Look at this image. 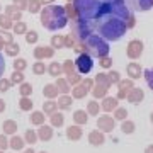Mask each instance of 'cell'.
Masks as SVG:
<instances>
[{
	"label": "cell",
	"mask_w": 153,
	"mask_h": 153,
	"mask_svg": "<svg viewBox=\"0 0 153 153\" xmlns=\"http://www.w3.org/2000/svg\"><path fill=\"white\" fill-rule=\"evenodd\" d=\"M66 22H68V16H66V10L63 7L51 5V7H44L41 10V24L49 31L65 27Z\"/></svg>",
	"instance_id": "cell-1"
},
{
	"label": "cell",
	"mask_w": 153,
	"mask_h": 153,
	"mask_svg": "<svg viewBox=\"0 0 153 153\" xmlns=\"http://www.w3.org/2000/svg\"><path fill=\"white\" fill-rule=\"evenodd\" d=\"M126 31V24L121 21L119 17H102L100 21H99V33L102 34V38L105 39H119Z\"/></svg>",
	"instance_id": "cell-2"
},
{
	"label": "cell",
	"mask_w": 153,
	"mask_h": 153,
	"mask_svg": "<svg viewBox=\"0 0 153 153\" xmlns=\"http://www.w3.org/2000/svg\"><path fill=\"white\" fill-rule=\"evenodd\" d=\"M73 7H75V10L78 12V16L82 17V19L92 21L94 17L99 16L100 4H99V0H75Z\"/></svg>",
	"instance_id": "cell-3"
},
{
	"label": "cell",
	"mask_w": 153,
	"mask_h": 153,
	"mask_svg": "<svg viewBox=\"0 0 153 153\" xmlns=\"http://www.w3.org/2000/svg\"><path fill=\"white\" fill-rule=\"evenodd\" d=\"M85 48L90 55L94 56H99V58H105L107 53H109V46L105 43L102 38H99V36H94L90 34L87 39H85Z\"/></svg>",
	"instance_id": "cell-4"
},
{
	"label": "cell",
	"mask_w": 153,
	"mask_h": 153,
	"mask_svg": "<svg viewBox=\"0 0 153 153\" xmlns=\"http://www.w3.org/2000/svg\"><path fill=\"white\" fill-rule=\"evenodd\" d=\"M92 65H94V61H92V58H90V55H85V53L80 55L75 61V66L78 68L80 73H88V71L92 70Z\"/></svg>",
	"instance_id": "cell-5"
},
{
	"label": "cell",
	"mask_w": 153,
	"mask_h": 153,
	"mask_svg": "<svg viewBox=\"0 0 153 153\" xmlns=\"http://www.w3.org/2000/svg\"><path fill=\"white\" fill-rule=\"evenodd\" d=\"M90 31H92V24H90V21H80L78 24H76V27H75V34L80 39H83V41L90 36Z\"/></svg>",
	"instance_id": "cell-6"
},
{
	"label": "cell",
	"mask_w": 153,
	"mask_h": 153,
	"mask_svg": "<svg viewBox=\"0 0 153 153\" xmlns=\"http://www.w3.org/2000/svg\"><path fill=\"white\" fill-rule=\"evenodd\" d=\"M111 14H116V17H119V19L129 17V12H128V9L124 7V4L121 0H116V2L111 4Z\"/></svg>",
	"instance_id": "cell-7"
},
{
	"label": "cell",
	"mask_w": 153,
	"mask_h": 153,
	"mask_svg": "<svg viewBox=\"0 0 153 153\" xmlns=\"http://www.w3.org/2000/svg\"><path fill=\"white\" fill-rule=\"evenodd\" d=\"M55 53V49L51 48V46H39V48L34 49V56H36V60H44V58H51Z\"/></svg>",
	"instance_id": "cell-8"
},
{
	"label": "cell",
	"mask_w": 153,
	"mask_h": 153,
	"mask_svg": "<svg viewBox=\"0 0 153 153\" xmlns=\"http://www.w3.org/2000/svg\"><path fill=\"white\" fill-rule=\"evenodd\" d=\"M5 16L10 19V21H17V22H21V17H22V12L17 9L16 5H9L5 7Z\"/></svg>",
	"instance_id": "cell-9"
},
{
	"label": "cell",
	"mask_w": 153,
	"mask_h": 153,
	"mask_svg": "<svg viewBox=\"0 0 153 153\" xmlns=\"http://www.w3.org/2000/svg\"><path fill=\"white\" fill-rule=\"evenodd\" d=\"M0 43L4 44V46H9V44L14 43V36H12L9 31H4V29H0Z\"/></svg>",
	"instance_id": "cell-10"
},
{
	"label": "cell",
	"mask_w": 153,
	"mask_h": 153,
	"mask_svg": "<svg viewBox=\"0 0 153 153\" xmlns=\"http://www.w3.org/2000/svg\"><path fill=\"white\" fill-rule=\"evenodd\" d=\"M43 94L46 95V97L53 99V97H56V95H58V88H56V85H53V83H48V85L44 87Z\"/></svg>",
	"instance_id": "cell-11"
},
{
	"label": "cell",
	"mask_w": 153,
	"mask_h": 153,
	"mask_svg": "<svg viewBox=\"0 0 153 153\" xmlns=\"http://www.w3.org/2000/svg\"><path fill=\"white\" fill-rule=\"evenodd\" d=\"M48 71H49V75L58 76V75H61V73H63V66H61L60 63H56V61H53V63L49 65Z\"/></svg>",
	"instance_id": "cell-12"
},
{
	"label": "cell",
	"mask_w": 153,
	"mask_h": 153,
	"mask_svg": "<svg viewBox=\"0 0 153 153\" xmlns=\"http://www.w3.org/2000/svg\"><path fill=\"white\" fill-rule=\"evenodd\" d=\"M0 27L4 29V31H7V29L14 27V24H12V21L9 19V17L5 16V14H0Z\"/></svg>",
	"instance_id": "cell-13"
},
{
	"label": "cell",
	"mask_w": 153,
	"mask_h": 153,
	"mask_svg": "<svg viewBox=\"0 0 153 153\" xmlns=\"http://www.w3.org/2000/svg\"><path fill=\"white\" fill-rule=\"evenodd\" d=\"M138 10H148L153 5V0H134Z\"/></svg>",
	"instance_id": "cell-14"
},
{
	"label": "cell",
	"mask_w": 153,
	"mask_h": 153,
	"mask_svg": "<svg viewBox=\"0 0 153 153\" xmlns=\"http://www.w3.org/2000/svg\"><path fill=\"white\" fill-rule=\"evenodd\" d=\"M56 88H58L61 94H66L70 90V85H68V82H66L65 78H58V80H56Z\"/></svg>",
	"instance_id": "cell-15"
},
{
	"label": "cell",
	"mask_w": 153,
	"mask_h": 153,
	"mask_svg": "<svg viewBox=\"0 0 153 153\" xmlns=\"http://www.w3.org/2000/svg\"><path fill=\"white\" fill-rule=\"evenodd\" d=\"M51 48H65V38L63 36H53L51 38Z\"/></svg>",
	"instance_id": "cell-16"
},
{
	"label": "cell",
	"mask_w": 153,
	"mask_h": 153,
	"mask_svg": "<svg viewBox=\"0 0 153 153\" xmlns=\"http://www.w3.org/2000/svg\"><path fill=\"white\" fill-rule=\"evenodd\" d=\"M41 5H43V4H41V0H29L27 9L33 12V14H38V12L41 10Z\"/></svg>",
	"instance_id": "cell-17"
},
{
	"label": "cell",
	"mask_w": 153,
	"mask_h": 153,
	"mask_svg": "<svg viewBox=\"0 0 153 153\" xmlns=\"http://www.w3.org/2000/svg\"><path fill=\"white\" fill-rule=\"evenodd\" d=\"M19 51H21V48H19V44H16V43H12V44H9V46H5V53L9 56L19 55Z\"/></svg>",
	"instance_id": "cell-18"
},
{
	"label": "cell",
	"mask_w": 153,
	"mask_h": 153,
	"mask_svg": "<svg viewBox=\"0 0 153 153\" xmlns=\"http://www.w3.org/2000/svg\"><path fill=\"white\" fill-rule=\"evenodd\" d=\"M33 71L36 75H43L44 71H46V65H44V61H36L33 65Z\"/></svg>",
	"instance_id": "cell-19"
},
{
	"label": "cell",
	"mask_w": 153,
	"mask_h": 153,
	"mask_svg": "<svg viewBox=\"0 0 153 153\" xmlns=\"http://www.w3.org/2000/svg\"><path fill=\"white\" fill-rule=\"evenodd\" d=\"M14 33L16 34H26L27 33V26H26V24H24V22H16V24H14Z\"/></svg>",
	"instance_id": "cell-20"
},
{
	"label": "cell",
	"mask_w": 153,
	"mask_h": 153,
	"mask_svg": "<svg viewBox=\"0 0 153 153\" xmlns=\"http://www.w3.org/2000/svg\"><path fill=\"white\" fill-rule=\"evenodd\" d=\"M10 82L12 83H24V75H22V71H14L10 76Z\"/></svg>",
	"instance_id": "cell-21"
},
{
	"label": "cell",
	"mask_w": 153,
	"mask_h": 153,
	"mask_svg": "<svg viewBox=\"0 0 153 153\" xmlns=\"http://www.w3.org/2000/svg\"><path fill=\"white\" fill-rule=\"evenodd\" d=\"M19 90H21V94L22 95H24V97H27V95H31V92H33V87H31V83H21V88H19Z\"/></svg>",
	"instance_id": "cell-22"
},
{
	"label": "cell",
	"mask_w": 153,
	"mask_h": 153,
	"mask_svg": "<svg viewBox=\"0 0 153 153\" xmlns=\"http://www.w3.org/2000/svg\"><path fill=\"white\" fill-rule=\"evenodd\" d=\"M26 66H27V63H26V60H22V58H19V60L14 61V68H16V71L26 70Z\"/></svg>",
	"instance_id": "cell-23"
},
{
	"label": "cell",
	"mask_w": 153,
	"mask_h": 153,
	"mask_svg": "<svg viewBox=\"0 0 153 153\" xmlns=\"http://www.w3.org/2000/svg\"><path fill=\"white\" fill-rule=\"evenodd\" d=\"M26 41H27L29 44H34V43H38V33H36V31H31V33H26Z\"/></svg>",
	"instance_id": "cell-24"
},
{
	"label": "cell",
	"mask_w": 153,
	"mask_h": 153,
	"mask_svg": "<svg viewBox=\"0 0 153 153\" xmlns=\"http://www.w3.org/2000/svg\"><path fill=\"white\" fill-rule=\"evenodd\" d=\"M70 102H71V97H68V95H63V97L58 99V102H56V104L60 105V107H68V105H70Z\"/></svg>",
	"instance_id": "cell-25"
},
{
	"label": "cell",
	"mask_w": 153,
	"mask_h": 153,
	"mask_svg": "<svg viewBox=\"0 0 153 153\" xmlns=\"http://www.w3.org/2000/svg\"><path fill=\"white\" fill-rule=\"evenodd\" d=\"M73 68H75V65H73L70 60H66L65 65H63V71H65L66 75H71V73H75V71H73Z\"/></svg>",
	"instance_id": "cell-26"
},
{
	"label": "cell",
	"mask_w": 153,
	"mask_h": 153,
	"mask_svg": "<svg viewBox=\"0 0 153 153\" xmlns=\"http://www.w3.org/2000/svg\"><path fill=\"white\" fill-rule=\"evenodd\" d=\"M10 80H7V78H0V92H5V90H9V87H10Z\"/></svg>",
	"instance_id": "cell-27"
},
{
	"label": "cell",
	"mask_w": 153,
	"mask_h": 153,
	"mask_svg": "<svg viewBox=\"0 0 153 153\" xmlns=\"http://www.w3.org/2000/svg\"><path fill=\"white\" fill-rule=\"evenodd\" d=\"M14 4L17 5V9H19V10H24V9H27L29 0H14Z\"/></svg>",
	"instance_id": "cell-28"
},
{
	"label": "cell",
	"mask_w": 153,
	"mask_h": 153,
	"mask_svg": "<svg viewBox=\"0 0 153 153\" xmlns=\"http://www.w3.org/2000/svg\"><path fill=\"white\" fill-rule=\"evenodd\" d=\"M85 92H87V90H85L83 87H75L73 88V97H83Z\"/></svg>",
	"instance_id": "cell-29"
},
{
	"label": "cell",
	"mask_w": 153,
	"mask_h": 153,
	"mask_svg": "<svg viewBox=\"0 0 153 153\" xmlns=\"http://www.w3.org/2000/svg\"><path fill=\"white\" fill-rule=\"evenodd\" d=\"M21 107H22V109L27 111V109H31V107H33V102H31V100H29L27 97H24V99L21 100Z\"/></svg>",
	"instance_id": "cell-30"
},
{
	"label": "cell",
	"mask_w": 153,
	"mask_h": 153,
	"mask_svg": "<svg viewBox=\"0 0 153 153\" xmlns=\"http://www.w3.org/2000/svg\"><path fill=\"white\" fill-rule=\"evenodd\" d=\"M75 119L78 121V123H83V121H87V116H85L83 111H76L75 112Z\"/></svg>",
	"instance_id": "cell-31"
},
{
	"label": "cell",
	"mask_w": 153,
	"mask_h": 153,
	"mask_svg": "<svg viewBox=\"0 0 153 153\" xmlns=\"http://www.w3.org/2000/svg\"><path fill=\"white\" fill-rule=\"evenodd\" d=\"M99 124L102 126V128H104L105 131H109V129H111V121L107 119V117H102V119L99 121Z\"/></svg>",
	"instance_id": "cell-32"
},
{
	"label": "cell",
	"mask_w": 153,
	"mask_h": 153,
	"mask_svg": "<svg viewBox=\"0 0 153 153\" xmlns=\"http://www.w3.org/2000/svg\"><path fill=\"white\" fill-rule=\"evenodd\" d=\"M56 109V102H44V111L46 112H53Z\"/></svg>",
	"instance_id": "cell-33"
},
{
	"label": "cell",
	"mask_w": 153,
	"mask_h": 153,
	"mask_svg": "<svg viewBox=\"0 0 153 153\" xmlns=\"http://www.w3.org/2000/svg\"><path fill=\"white\" fill-rule=\"evenodd\" d=\"M80 80V76L76 75V73H71V75H68V78H66V82L68 83H76Z\"/></svg>",
	"instance_id": "cell-34"
},
{
	"label": "cell",
	"mask_w": 153,
	"mask_h": 153,
	"mask_svg": "<svg viewBox=\"0 0 153 153\" xmlns=\"http://www.w3.org/2000/svg\"><path fill=\"white\" fill-rule=\"evenodd\" d=\"M90 140L94 141V145H100V143H102V136L97 134V133H94L92 136H90Z\"/></svg>",
	"instance_id": "cell-35"
},
{
	"label": "cell",
	"mask_w": 153,
	"mask_h": 153,
	"mask_svg": "<svg viewBox=\"0 0 153 153\" xmlns=\"http://www.w3.org/2000/svg\"><path fill=\"white\" fill-rule=\"evenodd\" d=\"M73 44H75V41H73V38H71V34L66 36L65 38V48H73Z\"/></svg>",
	"instance_id": "cell-36"
},
{
	"label": "cell",
	"mask_w": 153,
	"mask_h": 153,
	"mask_svg": "<svg viewBox=\"0 0 153 153\" xmlns=\"http://www.w3.org/2000/svg\"><path fill=\"white\" fill-rule=\"evenodd\" d=\"M78 134H80V133H78V128H70V131H68V136H73V138H78Z\"/></svg>",
	"instance_id": "cell-37"
},
{
	"label": "cell",
	"mask_w": 153,
	"mask_h": 153,
	"mask_svg": "<svg viewBox=\"0 0 153 153\" xmlns=\"http://www.w3.org/2000/svg\"><path fill=\"white\" fill-rule=\"evenodd\" d=\"M66 16H70V17H75V7H71V5H66Z\"/></svg>",
	"instance_id": "cell-38"
},
{
	"label": "cell",
	"mask_w": 153,
	"mask_h": 153,
	"mask_svg": "<svg viewBox=\"0 0 153 153\" xmlns=\"http://www.w3.org/2000/svg\"><path fill=\"white\" fill-rule=\"evenodd\" d=\"M16 129V124L12 123V121H9V123H5V131H9V133H12Z\"/></svg>",
	"instance_id": "cell-39"
},
{
	"label": "cell",
	"mask_w": 153,
	"mask_h": 153,
	"mask_svg": "<svg viewBox=\"0 0 153 153\" xmlns=\"http://www.w3.org/2000/svg\"><path fill=\"white\" fill-rule=\"evenodd\" d=\"M33 121H34V123H41V121H43V114H41V112H34V114H33Z\"/></svg>",
	"instance_id": "cell-40"
},
{
	"label": "cell",
	"mask_w": 153,
	"mask_h": 153,
	"mask_svg": "<svg viewBox=\"0 0 153 153\" xmlns=\"http://www.w3.org/2000/svg\"><path fill=\"white\" fill-rule=\"evenodd\" d=\"M53 123H55V124H61V123H63V116H61V114H55V116H53Z\"/></svg>",
	"instance_id": "cell-41"
},
{
	"label": "cell",
	"mask_w": 153,
	"mask_h": 153,
	"mask_svg": "<svg viewBox=\"0 0 153 153\" xmlns=\"http://www.w3.org/2000/svg\"><path fill=\"white\" fill-rule=\"evenodd\" d=\"M49 134H51L49 128H43V129H41V136L43 138H49Z\"/></svg>",
	"instance_id": "cell-42"
},
{
	"label": "cell",
	"mask_w": 153,
	"mask_h": 153,
	"mask_svg": "<svg viewBox=\"0 0 153 153\" xmlns=\"http://www.w3.org/2000/svg\"><path fill=\"white\" fill-rule=\"evenodd\" d=\"M4 70H5V61H4V56L0 55V75L4 73Z\"/></svg>",
	"instance_id": "cell-43"
},
{
	"label": "cell",
	"mask_w": 153,
	"mask_h": 153,
	"mask_svg": "<svg viewBox=\"0 0 153 153\" xmlns=\"http://www.w3.org/2000/svg\"><path fill=\"white\" fill-rule=\"evenodd\" d=\"M21 145H22V143H21L19 138H14V140H12V146H14V148H19Z\"/></svg>",
	"instance_id": "cell-44"
},
{
	"label": "cell",
	"mask_w": 153,
	"mask_h": 153,
	"mask_svg": "<svg viewBox=\"0 0 153 153\" xmlns=\"http://www.w3.org/2000/svg\"><path fill=\"white\" fill-rule=\"evenodd\" d=\"M123 129H124V133H131L133 131V124H124Z\"/></svg>",
	"instance_id": "cell-45"
},
{
	"label": "cell",
	"mask_w": 153,
	"mask_h": 153,
	"mask_svg": "<svg viewBox=\"0 0 153 153\" xmlns=\"http://www.w3.org/2000/svg\"><path fill=\"white\" fill-rule=\"evenodd\" d=\"M129 71H131V75H133V76H138V75H136V73H138V68H136L134 65L129 66Z\"/></svg>",
	"instance_id": "cell-46"
},
{
	"label": "cell",
	"mask_w": 153,
	"mask_h": 153,
	"mask_svg": "<svg viewBox=\"0 0 153 153\" xmlns=\"http://www.w3.org/2000/svg\"><path fill=\"white\" fill-rule=\"evenodd\" d=\"M141 97H143V94H141V92H134L131 99H133V100H138V99H141Z\"/></svg>",
	"instance_id": "cell-47"
},
{
	"label": "cell",
	"mask_w": 153,
	"mask_h": 153,
	"mask_svg": "<svg viewBox=\"0 0 153 153\" xmlns=\"http://www.w3.org/2000/svg\"><path fill=\"white\" fill-rule=\"evenodd\" d=\"M83 88H85V90H87V88H90L92 87V82H90V80H85V82H83V85H82Z\"/></svg>",
	"instance_id": "cell-48"
},
{
	"label": "cell",
	"mask_w": 153,
	"mask_h": 153,
	"mask_svg": "<svg viewBox=\"0 0 153 153\" xmlns=\"http://www.w3.org/2000/svg\"><path fill=\"white\" fill-rule=\"evenodd\" d=\"M94 94H95V95H102V94H104V88L97 87V88H95V90H94Z\"/></svg>",
	"instance_id": "cell-49"
},
{
	"label": "cell",
	"mask_w": 153,
	"mask_h": 153,
	"mask_svg": "<svg viewBox=\"0 0 153 153\" xmlns=\"http://www.w3.org/2000/svg\"><path fill=\"white\" fill-rule=\"evenodd\" d=\"M88 111H90V112H97V105H95V104L92 102V104L88 105Z\"/></svg>",
	"instance_id": "cell-50"
},
{
	"label": "cell",
	"mask_w": 153,
	"mask_h": 153,
	"mask_svg": "<svg viewBox=\"0 0 153 153\" xmlns=\"http://www.w3.org/2000/svg\"><path fill=\"white\" fill-rule=\"evenodd\" d=\"M100 63H102L104 66H107V65H109V60H107V58H102V61H100Z\"/></svg>",
	"instance_id": "cell-51"
},
{
	"label": "cell",
	"mask_w": 153,
	"mask_h": 153,
	"mask_svg": "<svg viewBox=\"0 0 153 153\" xmlns=\"http://www.w3.org/2000/svg\"><path fill=\"white\" fill-rule=\"evenodd\" d=\"M5 109V104H4V100H0V111Z\"/></svg>",
	"instance_id": "cell-52"
},
{
	"label": "cell",
	"mask_w": 153,
	"mask_h": 153,
	"mask_svg": "<svg viewBox=\"0 0 153 153\" xmlns=\"http://www.w3.org/2000/svg\"><path fill=\"white\" fill-rule=\"evenodd\" d=\"M117 117H124V111H119L117 112Z\"/></svg>",
	"instance_id": "cell-53"
},
{
	"label": "cell",
	"mask_w": 153,
	"mask_h": 153,
	"mask_svg": "<svg viewBox=\"0 0 153 153\" xmlns=\"http://www.w3.org/2000/svg\"><path fill=\"white\" fill-rule=\"evenodd\" d=\"M51 2H53V0H41V4H44V5H46V4H51Z\"/></svg>",
	"instance_id": "cell-54"
},
{
	"label": "cell",
	"mask_w": 153,
	"mask_h": 153,
	"mask_svg": "<svg viewBox=\"0 0 153 153\" xmlns=\"http://www.w3.org/2000/svg\"><path fill=\"white\" fill-rule=\"evenodd\" d=\"M0 146H5V140H2V138H0Z\"/></svg>",
	"instance_id": "cell-55"
},
{
	"label": "cell",
	"mask_w": 153,
	"mask_h": 153,
	"mask_svg": "<svg viewBox=\"0 0 153 153\" xmlns=\"http://www.w3.org/2000/svg\"><path fill=\"white\" fill-rule=\"evenodd\" d=\"M146 153H153V150H152V148H150V150H148V152Z\"/></svg>",
	"instance_id": "cell-56"
},
{
	"label": "cell",
	"mask_w": 153,
	"mask_h": 153,
	"mask_svg": "<svg viewBox=\"0 0 153 153\" xmlns=\"http://www.w3.org/2000/svg\"><path fill=\"white\" fill-rule=\"evenodd\" d=\"M0 48H5V46H4V44H2V43H0Z\"/></svg>",
	"instance_id": "cell-57"
},
{
	"label": "cell",
	"mask_w": 153,
	"mask_h": 153,
	"mask_svg": "<svg viewBox=\"0 0 153 153\" xmlns=\"http://www.w3.org/2000/svg\"><path fill=\"white\" fill-rule=\"evenodd\" d=\"M105 2H111V0H105Z\"/></svg>",
	"instance_id": "cell-58"
}]
</instances>
